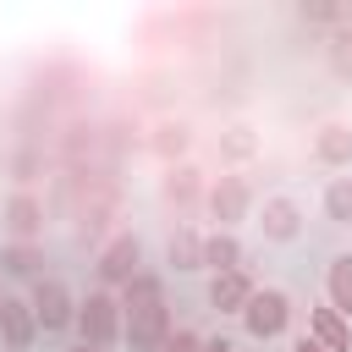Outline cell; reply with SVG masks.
Masks as SVG:
<instances>
[{"mask_svg":"<svg viewBox=\"0 0 352 352\" xmlns=\"http://www.w3.org/2000/svg\"><path fill=\"white\" fill-rule=\"evenodd\" d=\"M242 319H248V330L264 341V336H280V330H286V319H292V302H286L280 292H253V302L242 308Z\"/></svg>","mask_w":352,"mask_h":352,"instance_id":"obj_1","label":"cell"},{"mask_svg":"<svg viewBox=\"0 0 352 352\" xmlns=\"http://www.w3.org/2000/svg\"><path fill=\"white\" fill-rule=\"evenodd\" d=\"M77 324H82V341H88V346H110V341H116V297H110V292H94V297L77 308Z\"/></svg>","mask_w":352,"mask_h":352,"instance_id":"obj_2","label":"cell"},{"mask_svg":"<svg viewBox=\"0 0 352 352\" xmlns=\"http://www.w3.org/2000/svg\"><path fill=\"white\" fill-rule=\"evenodd\" d=\"M33 319H38L44 330H66V324L77 319V308H72V297H66L60 280H38V286H33Z\"/></svg>","mask_w":352,"mask_h":352,"instance_id":"obj_3","label":"cell"},{"mask_svg":"<svg viewBox=\"0 0 352 352\" xmlns=\"http://www.w3.org/2000/svg\"><path fill=\"white\" fill-rule=\"evenodd\" d=\"M126 341H132L138 352H154V346H165V341H170L165 302H154V308H132V319H126Z\"/></svg>","mask_w":352,"mask_h":352,"instance_id":"obj_4","label":"cell"},{"mask_svg":"<svg viewBox=\"0 0 352 352\" xmlns=\"http://www.w3.org/2000/svg\"><path fill=\"white\" fill-rule=\"evenodd\" d=\"M94 270H99V280H132L138 275V236H116Z\"/></svg>","mask_w":352,"mask_h":352,"instance_id":"obj_5","label":"cell"},{"mask_svg":"<svg viewBox=\"0 0 352 352\" xmlns=\"http://www.w3.org/2000/svg\"><path fill=\"white\" fill-rule=\"evenodd\" d=\"M209 302H214L220 314H226V308H248V302H253V280H248L242 270H226V275H214Z\"/></svg>","mask_w":352,"mask_h":352,"instance_id":"obj_6","label":"cell"},{"mask_svg":"<svg viewBox=\"0 0 352 352\" xmlns=\"http://www.w3.org/2000/svg\"><path fill=\"white\" fill-rule=\"evenodd\" d=\"M33 308H22V302H6L0 308V330H6V352H28V341H33Z\"/></svg>","mask_w":352,"mask_h":352,"instance_id":"obj_7","label":"cell"},{"mask_svg":"<svg viewBox=\"0 0 352 352\" xmlns=\"http://www.w3.org/2000/svg\"><path fill=\"white\" fill-rule=\"evenodd\" d=\"M314 336L324 341V352H352V330L336 308H314Z\"/></svg>","mask_w":352,"mask_h":352,"instance_id":"obj_8","label":"cell"},{"mask_svg":"<svg viewBox=\"0 0 352 352\" xmlns=\"http://www.w3.org/2000/svg\"><path fill=\"white\" fill-rule=\"evenodd\" d=\"M330 302H336V314H352V253H341L330 264Z\"/></svg>","mask_w":352,"mask_h":352,"instance_id":"obj_9","label":"cell"},{"mask_svg":"<svg viewBox=\"0 0 352 352\" xmlns=\"http://www.w3.org/2000/svg\"><path fill=\"white\" fill-rule=\"evenodd\" d=\"M209 204H214V214H220V220H236V214H242V204H248V187H242L236 176H226V182L214 187V198H209Z\"/></svg>","mask_w":352,"mask_h":352,"instance_id":"obj_10","label":"cell"},{"mask_svg":"<svg viewBox=\"0 0 352 352\" xmlns=\"http://www.w3.org/2000/svg\"><path fill=\"white\" fill-rule=\"evenodd\" d=\"M6 226H11L16 236H33V231L44 226V209H38L33 198H11V209H6Z\"/></svg>","mask_w":352,"mask_h":352,"instance_id":"obj_11","label":"cell"},{"mask_svg":"<svg viewBox=\"0 0 352 352\" xmlns=\"http://www.w3.org/2000/svg\"><path fill=\"white\" fill-rule=\"evenodd\" d=\"M264 231H270L275 242H286V236H297V209H292L286 198H275V204L264 209Z\"/></svg>","mask_w":352,"mask_h":352,"instance_id":"obj_12","label":"cell"},{"mask_svg":"<svg viewBox=\"0 0 352 352\" xmlns=\"http://www.w3.org/2000/svg\"><path fill=\"white\" fill-rule=\"evenodd\" d=\"M154 302H165L160 275H132L126 280V308H154Z\"/></svg>","mask_w":352,"mask_h":352,"instance_id":"obj_13","label":"cell"},{"mask_svg":"<svg viewBox=\"0 0 352 352\" xmlns=\"http://www.w3.org/2000/svg\"><path fill=\"white\" fill-rule=\"evenodd\" d=\"M324 214H330L336 226L352 220V176H336V182H330V192H324Z\"/></svg>","mask_w":352,"mask_h":352,"instance_id":"obj_14","label":"cell"},{"mask_svg":"<svg viewBox=\"0 0 352 352\" xmlns=\"http://www.w3.org/2000/svg\"><path fill=\"white\" fill-rule=\"evenodd\" d=\"M236 258H242L236 236H209V242H204V264H214L220 275H226V270H236Z\"/></svg>","mask_w":352,"mask_h":352,"instance_id":"obj_15","label":"cell"},{"mask_svg":"<svg viewBox=\"0 0 352 352\" xmlns=\"http://www.w3.org/2000/svg\"><path fill=\"white\" fill-rule=\"evenodd\" d=\"M170 264H176V270H198V264H204V242H198L192 231H182V236L170 242Z\"/></svg>","mask_w":352,"mask_h":352,"instance_id":"obj_16","label":"cell"},{"mask_svg":"<svg viewBox=\"0 0 352 352\" xmlns=\"http://www.w3.org/2000/svg\"><path fill=\"white\" fill-rule=\"evenodd\" d=\"M319 160H330V165H341V160H352V132H341V126H330V132L319 138Z\"/></svg>","mask_w":352,"mask_h":352,"instance_id":"obj_17","label":"cell"},{"mask_svg":"<svg viewBox=\"0 0 352 352\" xmlns=\"http://www.w3.org/2000/svg\"><path fill=\"white\" fill-rule=\"evenodd\" d=\"M11 275H33L38 270V248H6V258H0Z\"/></svg>","mask_w":352,"mask_h":352,"instance_id":"obj_18","label":"cell"},{"mask_svg":"<svg viewBox=\"0 0 352 352\" xmlns=\"http://www.w3.org/2000/svg\"><path fill=\"white\" fill-rule=\"evenodd\" d=\"M160 352H204V341H198L192 330H176V336H170V341H165Z\"/></svg>","mask_w":352,"mask_h":352,"instance_id":"obj_19","label":"cell"},{"mask_svg":"<svg viewBox=\"0 0 352 352\" xmlns=\"http://www.w3.org/2000/svg\"><path fill=\"white\" fill-rule=\"evenodd\" d=\"M170 198H192V170H176V182H170Z\"/></svg>","mask_w":352,"mask_h":352,"instance_id":"obj_20","label":"cell"},{"mask_svg":"<svg viewBox=\"0 0 352 352\" xmlns=\"http://www.w3.org/2000/svg\"><path fill=\"white\" fill-rule=\"evenodd\" d=\"M204 352H236L231 341H204Z\"/></svg>","mask_w":352,"mask_h":352,"instance_id":"obj_21","label":"cell"},{"mask_svg":"<svg viewBox=\"0 0 352 352\" xmlns=\"http://www.w3.org/2000/svg\"><path fill=\"white\" fill-rule=\"evenodd\" d=\"M297 352H324V346H319V341H308V336H302V341H297Z\"/></svg>","mask_w":352,"mask_h":352,"instance_id":"obj_22","label":"cell"},{"mask_svg":"<svg viewBox=\"0 0 352 352\" xmlns=\"http://www.w3.org/2000/svg\"><path fill=\"white\" fill-rule=\"evenodd\" d=\"M72 352H104V346H88V341H82V346H72Z\"/></svg>","mask_w":352,"mask_h":352,"instance_id":"obj_23","label":"cell"},{"mask_svg":"<svg viewBox=\"0 0 352 352\" xmlns=\"http://www.w3.org/2000/svg\"><path fill=\"white\" fill-rule=\"evenodd\" d=\"M0 308H6V297H0Z\"/></svg>","mask_w":352,"mask_h":352,"instance_id":"obj_24","label":"cell"}]
</instances>
